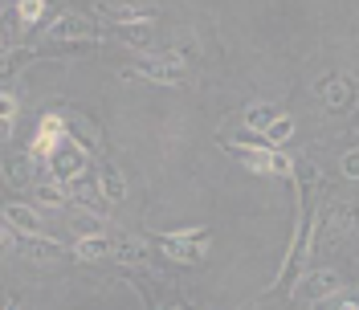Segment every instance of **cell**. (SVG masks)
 <instances>
[{
  "label": "cell",
  "mask_w": 359,
  "mask_h": 310,
  "mask_svg": "<svg viewBox=\"0 0 359 310\" xmlns=\"http://www.w3.org/2000/svg\"><path fill=\"white\" fill-rule=\"evenodd\" d=\"M159 253L163 257H172L180 266H196L208 257V249H212V233L208 229H180V233H159L156 237Z\"/></svg>",
  "instance_id": "2"
},
{
  "label": "cell",
  "mask_w": 359,
  "mask_h": 310,
  "mask_svg": "<svg viewBox=\"0 0 359 310\" xmlns=\"http://www.w3.org/2000/svg\"><path fill=\"white\" fill-rule=\"evenodd\" d=\"M233 159H241L249 172L257 176H278V180H290L294 184V159L286 151H269V147H237V143H221Z\"/></svg>",
  "instance_id": "6"
},
{
  "label": "cell",
  "mask_w": 359,
  "mask_h": 310,
  "mask_svg": "<svg viewBox=\"0 0 359 310\" xmlns=\"http://www.w3.org/2000/svg\"><path fill=\"white\" fill-rule=\"evenodd\" d=\"M290 135H294V119H290V114H278V119L269 123V131L262 135V143H266L269 151H282Z\"/></svg>",
  "instance_id": "21"
},
{
  "label": "cell",
  "mask_w": 359,
  "mask_h": 310,
  "mask_svg": "<svg viewBox=\"0 0 359 310\" xmlns=\"http://www.w3.org/2000/svg\"><path fill=\"white\" fill-rule=\"evenodd\" d=\"M13 249L21 253L25 262H33V266H57V262L66 257L62 241H53L49 233H45V237H17V245H13Z\"/></svg>",
  "instance_id": "12"
},
{
  "label": "cell",
  "mask_w": 359,
  "mask_h": 310,
  "mask_svg": "<svg viewBox=\"0 0 359 310\" xmlns=\"http://www.w3.org/2000/svg\"><path fill=\"white\" fill-rule=\"evenodd\" d=\"M278 114H282V111H278V107H269V102H249V107H245V114H241V123H245L241 131L266 135V131H269V123H273Z\"/></svg>",
  "instance_id": "18"
},
{
  "label": "cell",
  "mask_w": 359,
  "mask_h": 310,
  "mask_svg": "<svg viewBox=\"0 0 359 310\" xmlns=\"http://www.w3.org/2000/svg\"><path fill=\"white\" fill-rule=\"evenodd\" d=\"M0 172H4V184H8V188L25 192V188L37 184V159H33L29 151H8L4 163H0Z\"/></svg>",
  "instance_id": "15"
},
{
  "label": "cell",
  "mask_w": 359,
  "mask_h": 310,
  "mask_svg": "<svg viewBox=\"0 0 359 310\" xmlns=\"http://www.w3.org/2000/svg\"><path fill=\"white\" fill-rule=\"evenodd\" d=\"M78 41H98L102 45V29L98 21H90L86 13H57L45 25V45H78Z\"/></svg>",
  "instance_id": "5"
},
{
  "label": "cell",
  "mask_w": 359,
  "mask_h": 310,
  "mask_svg": "<svg viewBox=\"0 0 359 310\" xmlns=\"http://www.w3.org/2000/svg\"><path fill=\"white\" fill-rule=\"evenodd\" d=\"M45 0H21V4H13V13H17V21H21V29H33V25L45 17Z\"/></svg>",
  "instance_id": "22"
},
{
  "label": "cell",
  "mask_w": 359,
  "mask_h": 310,
  "mask_svg": "<svg viewBox=\"0 0 359 310\" xmlns=\"http://www.w3.org/2000/svg\"><path fill=\"white\" fill-rule=\"evenodd\" d=\"M111 257L118 262V266H127V269H143L147 262H151V249H147V241L143 237H114L111 245Z\"/></svg>",
  "instance_id": "16"
},
{
  "label": "cell",
  "mask_w": 359,
  "mask_h": 310,
  "mask_svg": "<svg viewBox=\"0 0 359 310\" xmlns=\"http://www.w3.org/2000/svg\"><path fill=\"white\" fill-rule=\"evenodd\" d=\"M33 200H37V204H49V208H66L69 188L57 184V180H37V184H33Z\"/></svg>",
  "instance_id": "20"
},
{
  "label": "cell",
  "mask_w": 359,
  "mask_h": 310,
  "mask_svg": "<svg viewBox=\"0 0 359 310\" xmlns=\"http://www.w3.org/2000/svg\"><path fill=\"white\" fill-rule=\"evenodd\" d=\"M66 135L82 147L86 155H94V159H102V127L94 123V119H86L82 111H66Z\"/></svg>",
  "instance_id": "10"
},
{
  "label": "cell",
  "mask_w": 359,
  "mask_h": 310,
  "mask_svg": "<svg viewBox=\"0 0 359 310\" xmlns=\"http://www.w3.org/2000/svg\"><path fill=\"white\" fill-rule=\"evenodd\" d=\"M37 58V49H29V45H21V49H8L4 58H0V86H8V78H17L29 62Z\"/></svg>",
  "instance_id": "19"
},
{
  "label": "cell",
  "mask_w": 359,
  "mask_h": 310,
  "mask_svg": "<svg viewBox=\"0 0 359 310\" xmlns=\"http://www.w3.org/2000/svg\"><path fill=\"white\" fill-rule=\"evenodd\" d=\"M57 139H66V114L45 111L41 119H37V131H33V147H29V155H33L37 163H45V155L53 151Z\"/></svg>",
  "instance_id": "11"
},
{
  "label": "cell",
  "mask_w": 359,
  "mask_h": 310,
  "mask_svg": "<svg viewBox=\"0 0 359 310\" xmlns=\"http://www.w3.org/2000/svg\"><path fill=\"white\" fill-rule=\"evenodd\" d=\"M359 229V204L355 200H335L323 213H314V237H323V245H343Z\"/></svg>",
  "instance_id": "1"
},
{
  "label": "cell",
  "mask_w": 359,
  "mask_h": 310,
  "mask_svg": "<svg viewBox=\"0 0 359 310\" xmlns=\"http://www.w3.org/2000/svg\"><path fill=\"white\" fill-rule=\"evenodd\" d=\"M4 310H21V306H17V298H8V302H4Z\"/></svg>",
  "instance_id": "27"
},
{
  "label": "cell",
  "mask_w": 359,
  "mask_h": 310,
  "mask_svg": "<svg viewBox=\"0 0 359 310\" xmlns=\"http://www.w3.org/2000/svg\"><path fill=\"white\" fill-rule=\"evenodd\" d=\"M45 168H49V180H57V184H82L86 180V172H90V155L74 143V139H57L53 143V151L45 155Z\"/></svg>",
  "instance_id": "4"
},
{
  "label": "cell",
  "mask_w": 359,
  "mask_h": 310,
  "mask_svg": "<svg viewBox=\"0 0 359 310\" xmlns=\"http://www.w3.org/2000/svg\"><path fill=\"white\" fill-rule=\"evenodd\" d=\"M13 245H17V233H13V229H8V224L0 221V257H4V253H8V249H13Z\"/></svg>",
  "instance_id": "25"
},
{
  "label": "cell",
  "mask_w": 359,
  "mask_h": 310,
  "mask_svg": "<svg viewBox=\"0 0 359 310\" xmlns=\"http://www.w3.org/2000/svg\"><path fill=\"white\" fill-rule=\"evenodd\" d=\"M111 245H114V237H107V233L78 237V245H74V257H78V262H107V257H111Z\"/></svg>",
  "instance_id": "17"
},
{
  "label": "cell",
  "mask_w": 359,
  "mask_h": 310,
  "mask_svg": "<svg viewBox=\"0 0 359 310\" xmlns=\"http://www.w3.org/2000/svg\"><path fill=\"white\" fill-rule=\"evenodd\" d=\"M94 8H98L102 21L118 25V29H139V25H151L159 17L156 4H114V0H102V4H94Z\"/></svg>",
  "instance_id": "9"
},
{
  "label": "cell",
  "mask_w": 359,
  "mask_h": 310,
  "mask_svg": "<svg viewBox=\"0 0 359 310\" xmlns=\"http://www.w3.org/2000/svg\"><path fill=\"white\" fill-rule=\"evenodd\" d=\"M123 78H147V82H159V86H184L188 82V66L176 53H143V58H135L131 66L123 69Z\"/></svg>",
  "instance_id": "3"
},
{
  "label": "cell",
  "mask_w": 359,
  "mask_h": 310,
  "mask_svg": "<svg viewBox=\"0 0 359 310\" xmlns=\"http://www.w3.org/2000/svg\"><path fill=\"white\" fill-rule=\"evenodd\" d=\"M331 310H359V294H347V298H339Z\"/></svg>",
  "instance_id": "26"
},
{
  "label": "cell",
  "mask_w": 359,
  "mask_h": 310,
  "mask_svg": "<svg viewBox=\"0 0 359 310\" xmlns=\"http://www.w3.org/2000/svg\"><path fill=\"white\" fill-rule=\"evenodd\" d=\"M339 290H343V274L335 266H318V269H306L298 282L290 286V298L298 302H327V298H335Z\"/></svg>",
  "instance_id": "8"
},
{
  "label": "cell",
  "mask_w": 359,
  "mask_h": 310,
  "mask_svg": "<svg viewBox=\"0 0 359 310\" xmlns=\"http://www.w3.org/2000/svg\"><path fill=\"white\" fill-rule=\"evenodd\" d=\"M151 310H163V306H151Z\"/></svg>",
  "instance_id": "30"
},
{
  "label": "cell",
  "mask_w": 359,
  "mask_h": 310,
  "mask_svg": "<svg viewBox=\"0 0 359 310\" xmlns=\"http://www.w3.org/2000/svg\"><path fill=\"white\" fill-rule=\"evenodd\" d=\"M0 221L8 224L17 237H45V221H41V213L33 208V204H4V213H0Z\"/></svg>",
  "instance_id": "14"
},
{
  "label": "cell",
  "mask_w": 359,
  "mask_h": 310,
  "mask_svg": "<svg viewBox=\"0 0 359 310\" xmlns=\"http://www.w3.org/2000/svg\"><path fill=\"white\" fill-rule=\"evenodd\" d=\"M339 172L347 180H359V147H351V151L339 155Z\"/></svg>",
  "instance_id": "24"
},
{
  "label": "cell",
  "mask_w": 359,
  "mask_h": 310,
  "mask_svg": "<svg viewBox=\"0 0 359 310\" xmlns=\"http://www.w3.org/2000/svg\"><path fill=\"white\" fill-rule=\"evenodd\" d=\"M94 172H98V176H94V188L102 192V200H107V204H123V200L131 196V184H127V176L118 172V163H111L107 155L98 159V168H94Z\"/></svg>",
  "instance_id": "13"
},
{
  "label": "cell",
  "mask_w": 359,
  "mask_h": 310,
  "mask_svg": "<svg viewBox=\"0 0 359 310\" xmlns=\"http://www.w3.org/2000/svg\"><path fill=\"white\" fill-rule=\"evenodd\" d=\"M0 17H4V4H0Z\"/></svg>",
  "instance_id": "28"
},
{
  "label": "cell",
  "mask_w": 359,
  "mask_h": 310,
  "mask_svg": "<svg viewBox=\"0 0 359 310\" xmlns=\"http://www.w3.org/2000/svg\"><path fill=\"white\" fill-rule=\"evenodd\" d=\"M0 58H4V45H0Z\"/></svg>",
  "instance_id": "29"
},
{
  "label": "cell",
  "mask_w": 359,
  "mask_h": 310,
  "mask_svg": "<svg viewBox=\"0 0 359 310\" xmlns=\"http://www.w3.org/2000/svg\"><path fill=\"white\" fill-rule=\"evenodd\" d=\"M17 114H21V98H17V90L0 86V123H17Z\"/></svg>",
  "instance_id": "23"
},
{
  "label": "cell",
  "mask_w": 359,
  "mask_h": 310,
  "mask_svg": "<svg viewBox=\"0 0 359 310\" xmlns=\"http://www.w3.org/2000/svg\"><path fill=\"white\" fill-rule=\"evenodd\" d=\"M180 310H188V306H180Z\"/></svg>",
  "instance_id": "31"
},
{
  "label": "cell",
  "mask_w": 359,
  "mask_h": 310,
  "mask_svg": "<svg viewBox=\"0 0 359 310\" xmlns=\"http://www.w3.org/2000/svg\"><path fill=\"white\" fill-rule=\"evenodd\" d=\"M314 94H318V102H323L327 114H347V111H355V102H359V82L351 74H323L314 82Z\"/></svg>",
  "instance_id": "7"
}]
</instances>
